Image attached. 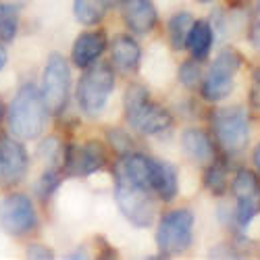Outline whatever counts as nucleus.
Wrapping results in <instances>:
<instances>
[{
  "label": "nucleus",
  "mask_w": 260,
  "mask_h": 260,
  "mask_svg": "<svg viewBox=\"0 0 260 260\" xmlns=\"http://www.w3.org/2000/svg\"><path fill=\"white\" fill-rule=\"evenodd\" d=\"M19 31V11L13 5H0V42H13Z\"/></svg>",
  "instance_id": "nucleus-22"
},
{
  "label": "nucleus",
  "mask_w": 260,
  "mask_h": 260,
  "mask_svg": "<svg viewBox=\"0 0 260 260\" xmlns=\"http://www.w3.org/2000/svg\"><path fill=\"white\" fill-rule=\"evenodd\" d=\"M196 216L189 208H177L162 214L156 231V246L162 256H177L191 248Z\"/></svg>",
  "instance_id": "nucleus-6"
},
{
  "label": "nucleus",
  "mask_w": 260,
  "mask_h": 260,
  "mask_svg": "<svg viewBox=\"0 0 260 260\" xmlns=\"http://www.w3.org/2000/svg\"><path fill=\"white\" fill-rule=\"evenodd\" d=\"M181 146L183 152L198 165H208L214 160V144L210 140V136L202 129H185L181 134Z\"/></svg>",
  "instance_id": "nucleus-17"
},
{
  "label": "nucleus",
  "mask_w": 260,
  "mask_h": 260,
  "mask_svg": "<svg viewBox=\"0 0 260 260\" xmlns=\"http://www.w3.org/2000/svg\"><path fill=\"white\" fill-rule=\"evenodd\" d=\"M106 7L100 0H73V15L77 19V23L85 27H94L102 23V19L106 17Z\"/></svg>",
  "instance_id": "nucleus-20"
},
{
  "label": "nucleus",
  "mask_w": 260,
  "mask_h": 260,
  "mask_svg": "<svg viewBox=\"0 0 260 260\" xmlns=\"http://www.w3.org/2000/svg\"><path fill=\"white\" fill-rule=\"evenodd\" d=\"M244 56L235 48H225L216 54L208 73L202 77L200 92L206 102L225 100L235 88V75L242 69Z\"/></svg>",
  "instance_id": "nucleus-5"
},
{
  "label": "nucleus",
  "mask_w": 260,
  "mask_h": 260,
  "mask_svg": "<svg viewBox=\"0 0 260 260\" xmlns=\"http://www.w3.org/2000/svg\"><path fill=\"white\" fill-rule=\"evenodd\" d=\"M48 115L50 113L40 94V88L34 83H25L9 106V129L17 140H36L44 132Z\"/></svg>",
  "instance_id": "nucleus-1"
},
{
  "label": "nucleus",
  "mask_w": 260,
  "mask_h": 260,
  "mask_svg": "<svg viewBox=\"0 0 260 260\" xmlns=\"http://www.w3.org/2000/svg\"><path fill=\"white\" fill-rule=\"evenodd\" d=\"M106 136H108V142H111V146L117 150V152L123 156V154H127V152H134V140L129 138V134L127 132H123V129H108L106 132Z\"/></svg>",
  "instance_id": "nucleus-26"
},
{
  "label": "nucleus",
  "mask_w": 260,
  "mask_h": 260,
  "mask_svg": "<svg viewBox=\"0 0 260 260\" xmlns=\"http://www.w3.org/2000/svg\"><path fill=\"white\" fill-rule=\"evenodd\" d=\"M36 204L25 193H9L0 202V227L13 237H23L38 229Z\"/></svg>",
  "instance_id": "nucleus-9"
},
{
  "label": "nucleus",
  "mask_w": 260,
  "mask_h": 260,
  "mask_svg": "<svg viewBox=\"0 0 260 260\" xmlns=\"http://www.w3.org/2000/svg\"><path fill=\"white\" fill-rule=\"evenodd\" d=\"M58 185H60V173H58V169L52 167V169H48V171L44 173V175H42V179H40V183H38L40 198H42V200L50 198Z\"/></svg>",
  "instance_id": "nucleus-25"
},
{
  "label": "nucleus",
  "mask_w": 260,
  "mask_h": 260,
  "mask_svg": "<svg viewBox=\"0 0 260 260\" xmlns=\"http://www.w3.org/2000/svg\"><path fill=\"white\" fill-rule=\"evenodd\" d=\"M3 119H5V102L0 98V123H3Z\"/></svg>",
  "instance_id": "nucleus-33"
},
{
  "label": "nucleus",
  "mask_w": 260,
  "mask_h": 260,
  "mask_svg": "<svg viewBox=\"0 0 260 260\" xmlns=\"http://www.w3.org/2000/svg\"><path fill=\"white\" fill-rule=\"evenodd\" d=\"M7 60H9V54H7V48L0 44V71L5 69V64H7Z\"/></svg>",
  "instance_id": "nucleus-31"
},
{
  "label": "nucleus",
  "mask_w": 260,
  "mask_h": 260,
  "mask_svg": "<svg viewBox=\"0 0 260 260\" xmlns=\"http://www.w3.org/2000/svg\"><path fill=\"white\" fill-rule=\"evenodd\" d=\"M40 156L44 158L48 165H62V156H64V148L56 138H48L46 142H42L40 146Z\"/></svg>",
  "instance_id": "nucleus-24"
},
{
  "label": "nucleus",
  "mask_w": 260,
  "mask_h": 260,
  "mask_svg": "<svg viewBox=\"0 0 260 260\" xmlns=\"http://www.w3.org/2000/svg\"><path fill=\"white\" fill-rule=\"evenodd\" d=\"M115 200L125 219L136 227H150L156 216V202L152 198V191L140 187L136 183H129L117 179L115 183Z\"/></svg>",
  "instance_id": "nucleus-8"
},
{
  "label": "nucleus",
  "mask_w": 260,
  "mask_h": 260,
  "mask_svg": "<svg viewBox=\"0 0 260 260\" xmlns=\"http://www.w3.org/2000/svg\"><path fill=\"white\" fill-rule=\"evenodd\" d=\"M235 198V223L246 229L260 214V175L250 169H240L231 181Z\"/></svg>",
  "instance_id": "nucleus-10"
},
{
  "label": "nucleus",
  "mask_w": 260,
  "mask_h": 260,
  "mask_svg": "<svg viewBox=\"0 0 260 260\" xmlns=\"http://www.w3.org/2000/svg\"><path fill=\"white\" fill-rule=\"evenodd\" d=\"M250 115L244 106H225L212 113V134L227 154H237L250 142Z\"/></svg>",
  "instance_id": "nucleus-4"
},
{
  "label": "nucleus",
  "mask_w": 260,
  "mask_h": 260,
  "mask_svg": "<svg viewBox=\"0 0 260 260\" xmlns=\"http://www.w3.org/2000/svg\"><path fill=\"white\" fill-rule=\"evenodd\" d=\"M106 48H108V38L102 29L79 34L71 48V60L77 69H85L90 64H94L104 54Z\"/></svg>",
  "instance_id": "nucleus-14"
},
{
  "label": "nucleus",
  "mask_w": 260,
  "mask_h": 260,
  "mask_svg": "<svg viewBox=\"0 0 260 260\" xmlns=\"http://www.w3.org/2000/svg\"><path fill=\"white\" fill-rule=\"evenodd\" d=\"M100 3H102L106 9H113V7H119L121 0H100Z\"/></svg>",
  "instance_id": "nucleus-32"
},
{
  "label": "nucleus",
  "mask_w": 260,
  "mask_h": 260,
  "mask_svg": "<svg viewBox=\"0 0 260 260\" xmlns=\"http://www.w3.org/2000/svg\"><path fill=\"white\" fill-rule=\"evenodd\" d=\"M202 60H196V58H187L185 62H181V67H179V81L185 85V88L193 90V88H198V85L202 83Z\"/></svg>",
  "instance_id": "nucleus-23"
},
{
  "label": "nucleus",
  "mask_w": 260,
  "mask_h": 260,
  "mask_svg": "<svg viewBox=\"0 0 260 260\" xmlns=\"http://www.w3.org/2000/svg\"><path fill=\"white\" fill-rule=\"evenodd\" d=\"M111 60L113 69L123 75H134L140 71L142 48L129 34H119L111 42Z\"/></svg>",
  "instance_id": "nucleus-15"
},
{
  "label": "nucleus",
  "mask_w": 260,
  "mask_h": 260,
  "mask_svg": "<svg viewBox=\"0 0 260 260\" xmlns=\"http://www.w3.org/2000/svg\"><path fill=\"white\" fill-rule=\"evenodd\" d=\"M44 104L50 115H60L69 102L71 94V67L67 58L58 52H52L46 60L44 75H42V90Z\"/></svg>",
  "instance_id": "nucleus-7"
},
{
  "label": "nucleus",
  "mask_w": 260,
  "mask_h": 260,
  "mask_svg": "<svg viewBox=\"0 0 260 260\" xmlns=\"http://www.w3.org/2000/svg\"><path fill=\"white\" fill-rule=\"evenodd\" d=\"M204 187L212 193V196H225L229 189V177H227V169L221 162H208V169L204 173Z\"/></svg>",
  "instance_id": "nucleus-21"
},
{
  "label": "nucleus",
  "mask_w": 260,
  "mask_h": 260,
  "mask_svg": "<svg viewBox=\"0 0 260 260\" xmlns=\"http://www.w3.org/2000/svg\"><path fill=\"white\" fill-rule=\"evenodd\" d=\"M193 17L191 13L187 11H181V13H175L171 19H169V25H167V31H169V42H171V48L173 50H185V42H187V36H189V29L193 25Z\"/></svg>",
  "instance_id": "nucleus-19"
},
{
  "label": "nucleus",
  "mask_w": 260,
  "mask_h": 260,
  "mask_svg": "<svg viewBox=\"0 0 260 260\" xmlns=\"http://www.w3.org/2000/svg\"><path fill=\"white\" fill-rule=\"evenodd\" d=\"M150 189L162 202H171L177 196V189H179L177 169L167 160L152 158L150 160Z\"/></svg>",
  "instance_id": "nucleus-16"
},
{
  "label": "nucleus",
  "mask_w": 260,
  "mask_h": 260,
  "mask_svg": "<svg viewBox=\"0 0 260 260\" xmlns=\"http://www.w3.org/2000/svg\"><path fill=\"white\" fill-rule=\"evenodd\" d=\"M250 40H252V44L256 48H260V0H258V19H256V23L250 31Z\"/></svg>",
  "instance_id": "nucleus-29"
},
{
  "label": "nucleus",
  "mask_w": 260,
  "mask_h": 260,
  "mask_svg": "<svg viewBox=\"0 0 260 260\" xmlns=\"http://www.w3.org/2000/svg\"><path fill=\"white\" fill-rule=\"evenodd\" d=\"M212 44H214L212 25L204 19H196L193 21V25H191V29H189L187 42H185V48L191 52V58L206 60L210 50H212Z\"/></svg>",
  "instance_id": "nucleus-18"
},
{
  "label": "nucleus",
  "mask_w": 260,
  "mask_h": 260,
  "mask_svg": "<svg viewBox=\"0 0 260 260\" xmlns=\"http://www.w3.org/2000/svg\"><path fill=\"white\" fill-rule=\"evenodd\" d=\"M115 90V69L113 64L94 62L83 69L77 83V104L88 117H98Z\"/></svg>",
  "instance_id": "nucleus-3"
},
{
  "label": "nucleus",
  "mask_w": 260,
  "mask_h": 260,
  "mask_svg": "<svg viewBox=\"0 0 260 260\" xmlns=\"http://www.w3.org/2000/svg\"><path fill=\"white\" fill-rule=\"evenodd\" d=\"M121 15L129 31L138 36L152 34L158 23V11L152 0H121Z\"/></svg>",
  "instance_id": "nucleus-13"
},
{
  "label": "nucleus",
  "mask_w": 260,
  "mask_h": 260,
  "mask_svg": "<svg viewBox=\"0 0 260 260\" xmlns=\"http://www.w3.org/2000/svg\"><path fill=\"white\" fill-rule=\"evenodd\" d=\"M250 106L260 111V67H254L250 77Z\"/></svg>",
  "instance_id": "nucleus-27"
},
{
  "label": "nucleus",
  "mask_w": 260,
  "mask_h": 260,
  "mask_svg": "<svg viewBox=\"0 0 260 260\" xmlns=\"http://www.w3.org/2000/svg\"><path fill=\"white\" fill-rule=\"evenodd\" d=\"M198 3H202V5H208V3H212V0H198Z\"/></svg>",
  "instance_id": "nucleus-34"
},
{
  "label": "nucleus",
  "mask_w": 260,
  "mask_h": 260,
  "mask_svg": "<svg viewBox=\"0 0 260 260\" xmlns=\"http://www.w3.org/2000/svg\"><path fill=\"white\" fill-rule=\"evenodd\" d=\"M125 119L132 125V129L144 136H158L173 127V115L162 104L150 100L148 88L140 83L127 85L125 90Z\"/></svg>",
  "instance_id": "nucleus-2"
},
{
  "label": "nucleus",
  "mask_w": 260,
  "mask_h": 260,
  "mask_svg": "<svg viewBox=\"0 0 260 260\" xmlns=\"http://www.w3.org/2000/svg\"><path fill=\"white\" fill-rule=\"evenodd\" d=\"M106 160H108V156H106L104 144L90 140L81 146L71 144L64 148L62 167L73 177H88L92 173H98L100 169H104Z\"/></svg>",
  "instance_id": "nucleus-11"
},
{
  "label": "nucleus",
  "mask_w": 260,
  "mask_h": 260,
  "mask_svg": "<svg viewBox=\"0 0 260 260\" xmlns=\"http://www.w3.org/2000/svg\"><path fill=\"white\" fill-rule=\"evenodd\" d=\"M27 256H29V258H54V252H52L48 246L34 244V246H29Z\"/></svg>",
  "instance_id": "nucleus-28"
},
{
  "label": "nucleus",
  "mask_w": 260,
  "mask_h": 260,
  "mask_svg": "<svg viewBox=\"0 0 260 260\" xmlns=\"http://www.w3.org/2000/svg\"><path fill=\"white\" fill-rule=\"evenodd\" d=\"M252 162H254V167H256V171H258V175H260V144L254 148V152H252Z\"/></svg>",
  "instance_id": "nucleus-30"
},
{
  "label": "nucleus",
  "mask_w": 260,
  "mask_h": 260,
  "mask_svg": "<svg viewBox=\"0 0 260 260\" xmlns=\"http://www.w3.org/2000/svg\"><path fill=\"white\" fill-rule=\"evenodd\" d=\"M29 169V156L21 142L0 138V185H15L23 181Z\"/></svg>",
  "instance_id": "nucleus-12"
}]
</instances>
